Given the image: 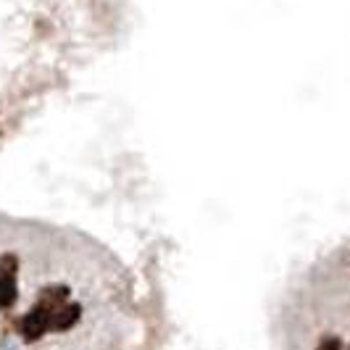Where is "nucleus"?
<instances>
[{"instance_id":"1","label":"nucleus","mask_w":350,"mask_h":350,"mask_svg":"<svg viewBox=\"0 0 350 350\" xmlns=\"http://www.w3.org/2000/svg\"><path fill=\"white\" fill-rule=\"evenodd\" d=\"M48 332H53V311L51 308L35 306L29 314L18 319V334H21L24 342H37V340H42Z\"/></svg>"},{"instance_id":"2","label":"nucleus","mask_w":350,"mask_h":350,"mask_svg":"<svg viewBox=\"0 0 350 350\" xmlns=\"http://www.w3.org/2000/svg\"><path fill=\"white\" fill-rule=\"evenodd\" d=\"M18 258L14 253L0 256V311H8L18 298Z\"/></svg>"},{"instance_id":"3","label":"nucleus","mask_w":350,"mask_h":350,"mask_svg":"<svg viewBox=\"0 0 350 350\" xmlns=\"http://www.w3.org/2000/svg\"><path fill=\"white\" fill-rule=\"evenodd\" d=\"M82 319V306L79 303H64L61 308L53 311V332H66Z\"/></svg>"},{"instance_id":"4","label":"nucleus","mask_w":350,"mask_h":350,"mask_svg":"<svg viewBox=\"0 0 350 350\" xmlns=\"http://www.w3.org/2000/svg\"><path fill=\"white\" fill-rule=\"evenodd\" d=\"M69 295H71V290L66 284H48V287L40 290L35 306H42V308L55 311V308H61L64 303H69Z\"/></svg>"},{"instance_id":"5","label":"nucleus","mask_w":350,"mask_h":350,"mask_svg":"<svg viewBox=\"0 0 350 350\" xmlns=\"http://www.w3.org/2000/svg\"><path fill=\"white\" fill-rule=\"evenodd\" d=\"M316 350H342V342H340L337 337H324V340L316 345Z\"/></svg>"}]
</instances>
